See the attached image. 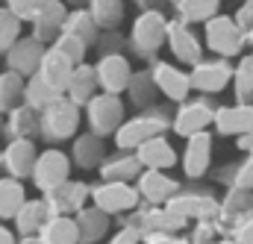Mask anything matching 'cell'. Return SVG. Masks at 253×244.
<instances>
[{
	"instance_id": "1",
	"label": "cell",
	"mask_w": 253,
	"mask_h": 244,
	"mask_svg": "<svg viewBox=\"0 0 253 244\" xmlns=\"http://www.w3.org/2000/svg\"><path fill=\"white\" fill-rule=\"evenodd\" d=\"M168 129H174V109L171 106L144 109V112L126 118L124 126L115 132V147L126 150V153H135L141 144H147L156 135H165Z\"/></svg>"
},
{
	"instance_id": "2",
	"label": "cell",
	"mask_w": 253,
	"mask_h": 244,
	"mask_svg": "<svg viewBox=\"0 0 253 244\" xmlns=\"http://www.w3.org/2000/svg\"><path fill=\"white\" fill-rule=\"evenodd\" d=\"M168 18L156 9L150 12H138L132 27H129V50L141 59L156 56L165 44H168Z\"/></svg>"
},
{
	"instance_id": "3",
	"label": "cell",
	"mask_w": 253,
	"mask_h": 244,
	"mask_svg": "<svg viewBox=\"0 0 253 244\" xmlns=\"http://www.w3.org/2000/svg\"><path fill=\"white\" fill-rule=\"evenodd\" d=\"M77 129H80V106L71 103L65 94L59 100H53L44 112H39V135L50 144L74 138Z\"/></svg>"
},
{
	"instance_id": "4",
	"label": "cell",
	"mask_w": 253,
	"mask_h": 244,
	"mask_svg": "<svg viewBox=\"0 0 253 244\" xmlns=\"http://www.w3.org/2000/svg\"><path fill=\"white\" fill-rule=\"evenodd\" d=\"M203 41L206 47L218 56V59H230V56H239L248 44V36L245 30L236 24L233 15H218L212 18L209 24H203Z\"/></svg>"
},
{
	"instance_id": "5",
	"label": "cell",
	"mask_w": 253,
	"mask_h": 244,
	"mask_svg": "<svg viewBox=\"0 0 253 244\" xmlns=\"http://www.w3.org/2000/svg\"><path fill=\"white\" fill-rule=\"evenodd\" d=\"M85 123H88V132L106 138V135H115L126 121V112H124V100L118 94H97L85 109Z\"/></svg>"
},
{
	"instance_id": "6",
	"label": "cell",
	"mask_w": 253,
	"mask_h": 244,
	"mask_svg": "<svg viewBox=\"0 0 253 244\" xmlns=\"http://www.w3.org/2000/svg\"><path fill=\"white\" fill-rule=\"evenodd\" d=\"M215 112H218V106L209 97H189L186 103H180L174 109V129L171 132L189 141L191 135L206 132L215 123Z\"/></svg>"
},
{
	"instance_id": "7",
	"label": "cell",
	"mask_w": 253,
	"mask_h": 244,
	"mask_svg": "<svg viewBox=\"0 0 253 244\" xmlns=\"http://www.w3.org/2000/svg\"><path fill=\"white\" fill-rule=\"evenodd\" d=\"M141 203V194L132 183H97L91 185V206H97L100 212L112 215H129L135 212Z\"/></svg>"
},
{
	"instance_id": "8",
	"label": "cell",
	"mask_w": 253,
	"mask_h": 244,
	"mask_svg": "<svg viewBox=\"0 0 253 244\" xmlns=\"http://www.w3.org/2000/svg\"><path fill=\"white\" fill-rule=\"evenodd\" d=\"M171 212H177L180 218L186 221H218L221 215V200L212 197L209 191H197V188H180L168 203H165Z\"/></svg>"
},
{
	"instance_id": "9",
	"label": "cell",
	"mask_w": 253,
	"mask_h": 244,
	"mask_svg": "<svg viewBox=\"0 0 253 244\" xmlns=\"http://www.w3.org/2000/svg\"><path fill=\"white\" fill-rule=\"evenodd\" d=\"M191 74V88L203 97H212V94H221L227 85H233V74H236V65H230L227 59H203L197 62L189 71Z\"/></svg>"
},
{
	"instance_id": "10",
	"label": "cell",
	"mask_w": 253,
	"mask_h": 244,
	"mask_svg": "<svg viewBox=\"0 0 253 244\" xmlns=\"http://www.w3.org/2000/svg\"><path fill=\"white\" fill-rule=\"evenodd\" d=\"M71 168H74L71 156L50 147V150L39 153V162H36V171H33V185L42 194H50L53 188H59L71 180Z\"/></svg>"
},
{
	"instance_id": "11",
	"label": "cell",
	"mask_w": 253,
	"mask_h": 244,
	"mask_svg": "<svg viewBox=\"0 0 253 244\" xmlns=\"http://www.w3.org/2000/svg\"><path fill=\"white\" fill-rule=\"evenodd\" d=\"M186 218H180L177 212H171L168 206H150V209H135L132 218L124 221V227L135 230L141 239L144 236H156V233H180L186 230Z\"/></svg>"
},
{
	"instance_id": "12",
	"label": "cell",
	"mask_w": 253,
	"mask_h": 244,
	"mask_svg": "<svg viewBox=\"0 0 253 244\" xmlns=\"http://www.w3.org/2000/svg\"><path fill=\"white\" fill-rule=\"evenodd\" d=\"M150 74H153V82L159 88V94L168 100V103H186L191 97V74L183 71L180 65L174 62H153L150 65Z\"/></svg>"
},
{
	"instance_id": "13",
	"label": "cell",
	"mask_w": 253,
	"mask_h": 244,
	"mask_svg": "<svg viewBox=\"0 0 253 244\" xmlns=\"http://www.w3.org/2000/svg\"><path fill=\"white\" fill-rule=\"evenodd\" d=\"M42 197L50 209V218H77L85 209V200H91V188L85 183L68 180L65 185L53 188L50 194H42Z\"/></svg>"
},
{
	"instance_id": "14",
	"label": "cell",
	"mask_w": 253,
	"mask_h": 244,
	"mask_svg": "<svg viewBox=\"0 0 253 244\" xmlns=\"http://www.w3.org/2000/svg\"><path fill=\"white\" fill-rule=\"evenodd\" d=\"M36 162H39V150H36L33 138H12V141H6V147H3V171H6V177L21 180V183L33 180Z\"/></svg>"
},
{
	"instance_id": "15",
	"label": "cell",
	"mask_w": 253,
	"mask_h": 244,
	"mask_svg": "<svg viewBox=\"0 0 253 244\" xmlns=\"http://www.w3.org/2000/svg\"><path fill=\"white\" fill-rule=\"evenodd\" d=\"M68 15H71V6L65 3V0H47L42 9H39V15L30 21L33 24V33L30 36H36L42 44H56V39L62 36L65 30V21H68Z\"/></svg>"
},
{
	"instance_id": "16",
	"label": "cell",
	"mask_w": 253,
	"mask_h": 244,
	"mask_svg": "<svg viewBox=\"0 0 253 244\" xmlns=\"http://www.w3.org/2000/svg\"><path fill=\"white\" fill-rule=\"evenodd\" d=\"M94 74H97V82H100V91L103 94H124L129 88V80H132V65L126 56H97L94 62Z\"/></svg>"
},
{
	"instance_id": "17",
	"label": "cell",
	"mask_w": 253,
	"mask_h": 244,
	"mask_svg": "<svg viewBox=\"0 0 253 244\" xmlns=\"http://www.w3.org/2000/svg\"><path fill=\"white\" fill-rule=\"evenodd\" d=\"M168 50H171V56L177 62H183V65H197V62H203V44H200V39H197V33L191 30L189 24H183L180 18H174L171 24H168V44H165Z\"/></svg>"
},
{
	"instance_id": "18",
	"label": "cell",
	"mask_w": 253,
	"mask_h": 244,
	"mask_svg": "<svg viewBox=\"0 0 253 244\" xmlns=\"http://www.w3.org/2000/svg\"><path fill=\"white\" fill-rule=\"evenodd\" d=\"M44 53H47V44H42L36 36H24V39L6 53V71H15V74H21L24 80H30V77L39 74Z\"/></svg>"
},
{
	"instance_id": "19",
	"label": "cell",
	"mask_w": 253,
	"mask_h": 244,
	"mask_svg": "<svg viewBox=\"0 0 253 244\" xmlns=\"http://www.w3.org/2000/svg\"><path fill=\"white\" fill-rule=\"evenodd\" d=\"M180 165H183V174L189 180H200L209 165H212V132H197L186 141V150L180 156Z\"/></svg>"
},
{
	"instance_id": "20",
	"label": "cell",
	"mask_w": 253,
	"mask_h": 244,
	"mask_svg": "<svg viewBox=\"0 0 253 244\" xmlns=\"http://www.w3.org/2000/svg\"><path fill=\"white\" fill-rule=\"evenodd\" d=\"M215 132L218 135H248L253 132V103H230L218 106L215 112Z\"/></svg>"
},
{
	"instance_id": "21",
	"label": "cell",
	"mask_w": 253,
	"mask_h": 244,
	"mask_svg": "<svg viewBox=\"0 0 253 244\" xmlns=\"http://www.w3.org/2000/svg\"><path fill=\"white\" fill-rule=\"evenodd\" d=\"M135 188H138L141 200H147L150 206H165L180 191V183L174 177H168L165 171H141V177L135 180Z\"/></svg>"
},
{
	"instance_id": "22",
	"label": "cell",
	"mask_w": 253,
	"mask_h": 244,
	"mask_svg": "<svg viewBox=\"0 0 253 244\" xmlns=\"http://www.w3.org/2000/svg\"><path fill=\"white\" fill-rule=\"evenodd\" d=\"M106 144L100 135L94 132H80L74 138V147H71V162L80 168V171H100L103 159H106Z\"/></svg>"
},
{
	"instance_id": "23",
	"label": "cell",
	"mask_w": 253,
	"mask_h": 244,
	"mask_svg": "<svg viewBox=\"0 0 253 244\" xmlns=\"http://www.w3.org/2000/svg\"><path fill=\"white\" fill-rule=\"evenodd\" d=\"M141 162L135 153H126V150H118V153H109L100 165V183H135L141 177Z\"/></svg>"
},
{
	"instance_id": "24",
	"label": "cell",
	"mask_w": 253,
	"mask_h": 244,
	"mask_svg": "<svg viewBox=\"0 0 253 244\" xmlns=\"http://www.w3.org/2000/svg\"><path fill=\"white\" fill-rule=\"evenodd\" d=\"M74 71H77V65L68 59L62 50L47 47V53H44V59H42V68H39V77H42L53 91L65 94V91H68V82H71V77H74Z\"/></svg>"
},
{
	"instance_id": "25",
	"label": "cell",
	"mask_w": 253,
	"mask_h": 244,
	"mask_svg": "<svg viewBox=\"0 0 253 244\" xmlns=\"http://www.w3.org/2000/svg\"><path fill=\"white\" fill-rule=\"evenodd\" d=\"M135 156H138V162H141L144 171H168V168H174L180 162V156H177L174 144L168 141V135L150 138L147 144H141L135 150Z\"/></svg>"
},
{
	"instance_id": "26",
	"label": "cell",
	"mask_w": 253,
	"mask_h": 244,
	"mask_svg": "<svg viewBox=\"0 0 253 244\" xmlns=\"http://www.w3.org/2000/svg\"><path fill=\"white\" fill-rule=\"evenodd\" d=\"M100 94V82H97V74H94V65H77L71 82H68V91L65 97L71 103H77L80 109H85L94 97Z\"/></svg>"
},
{
	"instance_id": "27",
	"label": "cell",
	"mask_w": 253,
	"mask_h": 244,
	"mask_svg": "<svg viewBox=\"0 0 253 244\" xmlns=\"http://www.w3.org/2000/svg\"><path fill=\"white\" fill-rule=\"evenodd\" d=\"M47 221H50V209H47L44 197H30L12 224H15V233L21 239H27V236H39Z\"/></svg>"
},
{
	"instance_id": "28",
	"label": "cell",
	"mask_w": 253,
	"mask_h": 244,
	"mask_svg": "<svg viewBox=\"0 0 253 244\" xmlns=\"http://www.w3.org/2000/svg\"><path fill=\"white\" fill-rule=\"evenodd\" d=\"M248 215H253V191H242V188H227L224 200H221V215L218 224H230V230L236 224H242Z\"/></svg>"
},
{
	"instance_id": "29",
	"label": "cell",
	"mask_w": 253,
	"mask_h": 244,
	"mask_svg": "<svg viewBox=\"0 0 253 244\" xmlns=\"http://www.w3.org/2000/svg\"><path fill=\"white\" fill-rule=\"evenodd\" d=\"M156 94H159V88H156V82H153L150 68L135 71L132 80H129V88H126V100L132 103V109H138V112L153 109V106H156Z\"/></svg>"
},
{
	"instance_id": "30",
	"label": "cell",
	"mask_w": 253,
	"mask_h": 244,
	"mask_svg": "<svg viewBox=\"0 0 253 244\" xmlns=\"http://www.w3.org/2000/svg\"><path fill=\"white\" fill-rule=\"evenodd\" d=\"M183 24H209L221 15V0H174L171 3Z\"/></svg>"
},
{
	"instance_id": "31",
	"label": "cell",
	"mask_w": 253,
	"mask_h": 244,
	"mask_svg": "<svg viewBox=\"0 0 253 244\" xmlns=\"http://www.w3.org/2000/svg\"><path fill=\"white\" fill-rule=\"evenodd\" d=\"M39 135V112L27 103L15 106L6 115V141L12 138H36Z\"/></svg>"
},
{
	"instance_id": "32",
	"label": "cell",
	"mask_w": 253,
	"mask_h": 244,
	"mask_svg": "<svg viewBox=\"0 0 253 244\" xmlns=\"http://www.w3.org/2000/svg\"><path fill=\"white\" fill-rule=\"evenodd\" d=\"M27 200L30 197H27V188L21 180L0 177V221H15Z\"/></svg>"
},
{
	"instance_id": "33",
	"label": "cell",
	"mask_w": 253,
	"mask_h": 244,
	"mask_svg": "<svg viewBox=\"0 0 253 244\" xmlns=\"http://www.w3.org/2000/svg\"><path fill=\"white\" fill-rule=\"evenodd\" d=\"M77 227H80V244H94L109 233V215L100 212L97 206H85L77 215Z\"/></svg>"
},
{
	"instance_id": "34",
	"label": "cell",
	"mask_w": 253,
	"mask_h": 244,
	"mask_svg": "<svg viewBox=\"0 0 253 244\" xmlns=\"http://www.w3.org/2000/svg\"><path fill=\"white\" fill-rule=\"evenodd\" d=\"M215 183L224 188H242V191H253V156H245L239 162L224 165L215 174Z\"/></svg>"
},
{
	"instance_id": "35",
	"label": "cell",
	"mask_w": 253,
	"mask_h": 244,
	"mask_svg": "<svg viewBox=\"0 0 253 244\" xmlns=\"http://www.w3.org/2000/svg\"><path fill=\"white\" fill-rule=\"evenodd\" d=\"M88 12L100 27V33H115L124 24V0H91Z\"/></svg>"
},
{
	"instance_id": "36",
	"label": "cell",
	"mask_w": 253,
	"mask_h": 244,
	"mask_svg": "<svg viewBox=\"0 0 253 244\" xmlns=\"http://www.w3.org/2000/svg\"><path fill=\"white\" fill-rule=\"evenodd\" d=\"M62 33L80 39V41H85L88 47H94L97 39H100V27L94 24V18H91L88 9H71V15H68V21H65Z\"/></svg>"
},
{
	"instance_id": "37",
	"label": "cell",
	"mask_w": 253,
	"mask_h": 244,
	"mask_svg": "<svg viewBox=\"0 0 253 244\" xmlns=\"http://www.w3.org/2000/svg\"><path fill=\"white\" fill-rule=\"evenodd\" d=\"M42 244H80V227L77 218H50L44 230L39 233Z\"/></svg>"
},
{
	"instance_id": "38",
	"label": "cell",
	"mask_w": 253,
	"mask_h": 244,
	"mask_svg": "<svg viewBox=\"0 0 253 244\" xmlns=\"http://www.w3.org/2000/svg\"><path fill=\"white\" fill-rule=\"evenodd\" d=\"M24 88H27V80L15 71H0V112L9 115L15 106L24 103Z\"/></svg>"
},
{
	"instance_id": "39",
	"label": "cell",
	"mask_w": 253,
	"mask_h": 244,
	"mask_svg": "<svg viewBox=\"0 0 253 244\" xmlns=\"http://www.w3.org/2000/svg\"><path fill=\"white\" fill-rule=\"evenodd\" d=\"M59 97H62V94H59V91H53V88H50V85H47L39 74L27 80V88H24V103H27V106H33L36 112H44V109H47L53 100H59Z\"/></svg>"
},
{
	"instance_id": "40",
	"label": "cell",
	"mask_w": 253,
	"mask_h": 244,
	"mask_svg": "<svg viewBox=\"0 0 253 244\" xmlns=\"http://www.w3.org/2000/svg\"><path fill=\"white\" fill-rule=\"evenodd\" d=\"M233 94H236V103H251L253 100V53H245L236 62Z\"/></svg>"
},
{
	"instance_id": "41",
	"label": "cell",
	"mask_w": 253,
	"mask_h": 244,
	"mask_svg": "<svg viewBox=\"0 0 253 244\" xmlns=\"http://www.w3.org/2000/svg\"><path fill=\"white\" fill-rule=\"evenodd\" d=\"M21 18L18 15H12L6 6H0V53L6 56L24 36H21Z\"/></svg>"
},
{
	"instance_id": "42",
	"label": "cell",
	"mask_w": 253,
	"mask_h": 244,
	"mask_svg": "<svg viewBox=\"0 0 253 244\" xmlns=\"http://www.w3.org/2000/svg\"><path fill=\"white\" fill-rule=\"evenodd\" d=\"M50 47L62 50L65 56L74 62V65H85V53H88V44H85V41H80V39H74V36H68V33H62V36L56 39V44H50Z\"/></svg>"
},
{
	"instance_id": "43",
	"label": "cell",
	"mask_w": 253,
	"mask_h": 244,
	"mask_svg": "<svg viewBox=\"0 0 253 244\" xmlns=\"http://www.w3.org/2000/svg\"><path fill=\"white\" fill-rule=\"evenodd\" d=\"M97 53L100 56H126L124 50L129 47V39H124L118 30L115 33H100V39H97Z\"/></svg>"
},
{
	"instance_id": "44",
	"label": "cell",
	"mask_w": 253,
	"mask_h": 244,
	"mask_svg": "<svg viewBox=\"0 0 253 244\" xmlns=\"http://www.w3.org/2000/svg\"><path fill=\"white\" fill-rule=\"evenodd\" d=\"M44 3H47V0H6L3 6H6L12 15H18L21 21H33Z\"/></svg>"
},
{
	"instance_id": "45",
	"label": "cell",
	"mask_w": 253,
	"mask_h": 244,
	"mask_svg": "<svg viewBox=\"0 0 253 244\" xmlns=\"http://www.w3.org/2000/svg\"><path fill=\"white\" fill-rule=\"evenodd\" d=\"M230 239L239 242V244H253V215H248L242 224H236L230 230Z\"/></svg>"
},
{
	"instance_id": "46",
	"label": "cell",
	"mask_w": 253,
	"mask_h": 244,
	"mask_svg": "<svg viewBox=\"0 0 253 244\" xmlns=\"http://www.w3.org/2000/svg\"><path fill=\"white\" fill-rule=\"evenodd\" d=\"M233 18H236V24L245 30V36L253 33V0H245V3L236 9V15H233Z\"/></svg>"
},
{
	"instance_id": "47",
	"label": "cell",
	"mask_w": 253,
	"mask_h": 244,
	"mask_svg": "<svg viewBox=\"0 0 253 244\" xmlns=\"http://www.w3.org/2000/svg\"><path fill=\"white\" fill-rule=\"evenodd\" d=\"M141 244H191L189 239H180L177 233H156V236H144Z\"/></svg>"
},
{
	"instance_id": "48",
	"label": "cell",
	"mask_w": 253,
	"mask_h": 244,
	"mask_svg": "<svg viewBox=\"0 0 253 244\" xmlns=\"http://www.w3.org/2000/svg\"><path fill=\"white\" fill-rule=\"evenodd\" d=\"M106 244H141V236L135 230H129V227H121Z\"/></svg>"
},
{
	"instance_id": "49",
	"label": "cell",
	"mask_w": 253,
	"mask_h": 244,
	"mask_svg": "<svg viewBox=\"0 0 253 244\" xmlns=\"http://www.w3.org/2000/svg\"><path fill=\"white\" fill-rule=\"evenodd\" d=\"M21 239H18V233L15 230H9L6 224H0V244H18Z\"/></svg>"
},
{
	"instance_id": "50",
	"label": "cell",
	"mask_w": 253,
	"mask_h": 244,
	"mask_svg": "<svg viewBox=\"0 0 253 244\" xmlns=\"http://www.w3.org/2000/svg\"><path fill=\"white\" fill-rule=\"evenodd\" d=\"M135 3L141 6V12H150V9H156V12H162V9H159V3H162V0H135ZM168 3H174V0H168Z\"/></svg>"
},
{
	"instance_id": "51",
	"label": "cell",
	"mask_w": 253,
	"mask_h": 244,
	"mask_svg": "<svg viewBox=\"0 0 253 244\" xmlns=\"http://www.w3.org/2000/svg\"><path fill=\"white\" fill-rule=\"evenodd\" d=\"M239 147H242L248 156H253V132H248V135H242V138H239Z\"/></svg>"
},
{
	"instance_id": "52",
	"label": "cell",
	"mask_w": 253,
	"mask_h": 244,
	"mask_svg": "<svg viewBox=\"0 0 253 244\" xmlns=\"http://www.w3.org/2000/svg\"><path fill=\"white\" fill-rule=\"evenodd\" d=\"M65 3H68L71 9H88V3H91V0H65Z\"/></svg>"
},
{
	"instance_id": "53",
	"label": "cell",
	"mask_w": 253,
	"mask_h": 244,
	"mask_svg": "<svg viewBox=\"0 0 253 244\" xmlns=\"http://www.w3.org/2000/svg\"><path fill=\"white\" fill-rule=\"evenodd\" d=\"M18 244H42V239L39 236H27V239H21Z\"/></svg>"
},
{
	"instance_id": "54",
	"label": "cell",
	"mask_w": 253,
	"mask_h": 244,
	"mask_svg": "<svg viewBox=\"0 0 253 244\" xmlns=\"http://www.w3.org/2000/svg\"><path fill=\"white\" fill-rule=\"evenodd\" d=\"M0 138H6V115L0 112Z\"/></svg>"
},
{
	"instance_id": "55",
	"label": "cell",
	"mask_w": 253,
	"mask_h": 244,
	"mask_svg": "<svg viewBox=\"0 0 253 244\" xmlns=\"http://www.w3.org/2000/svg\"><path fill=\"white\" fill-rule=\"evenodd\" d=\"M248 44H251V53H253V33H248Z\"/></svg>"
},
{
	"instance_id": "56",
	"label": "cell",
	"mask_w": 253,
	"mask_h": 244,
	"mask_svg": "<svg viewBox=\"0 0 253 244\" xmlns=\"http://www.w3.org/2000/svg\"><path fill=\"white\" fill-rule=\"evenodd\" d=\"M218 244H239V242H233V239H224V242H218Z\"/></svg>"
},
{
	"instance_id": "57",
	"label": "cell",
	"mask_w": 253,
	"mask_h": 244,
	"mask_svg": "<svg viewBox=\"0 0 253 244\" xmlns=\"http://www.w3.org/2000/svg\"><path fill=\"white\" fill-rule=\"evenodd\" d=\"M0 168H3V150H0Z\"/></svg>"
}]
</instances>
